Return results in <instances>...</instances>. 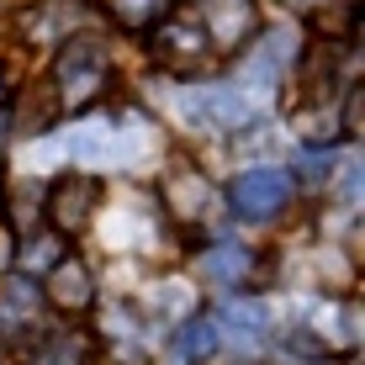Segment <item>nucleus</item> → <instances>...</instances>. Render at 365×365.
<instances>
[{"instance_id":"nucleus-1","label":"nucleus","mask_w":365,"mask_h":365,"mask_svg":"<svg viewBox=\"0 0 365 365\" xmlns=\"http://www.w3.org/2000/svg\"><path fill=\"white\" fill-rule=\"evenodd\" d=\"M106 91V48L101 37H69L64 53L53 64V101L58 111H85L91 101Z\"/></svg>"},{"instance_id":"nucleus-2","label":"nucleus","mask_w":365,"mask_h":365,"mask_svg":"<svg viewBox=\"0 0 365 365\" xmlns=\"http://www.w3.org/2000/svg\"><path fill=\"white\" fill-rule=\"evenodd\" d=\"M175 111L185 117V128L201 133H238L255 122V101H249L238 85H185L175 91Z\"/></svg>"},{"instance_id":"nucleus-3","label":"nucleus","mask_w":365,"mask_h":365,"mask_svg":"<svg viewBox=\"0 0 365 365\" xmlns=\"http://www.w3.org/2000/svg\"><path fill=\"white\" fill-rule=\"evenodd\" d=\"M58 148L74 159V165H133L138 159V143L128 138L122 122H106V117H85V122H69L58 133Z\"/></svg>"},{"instance_id":"nucleus-4","label":"nucleus","mask_w":365,"mask_h":365,"mask_svg":"<svg viewBox=\"0 0 365 365\" xmlns=\"http://www.w3.org/2000/svg\"><path fill=\"white\" fill-rule=\"evenodd\" d=\"M196 21L217 53H238L259 37V6L255 0H196Z\"/></svg>"},{"instance_id":"nucleus-5","label":"nucleus","mask_w":365,"mask_h":365,"mask_svg":"<svg viewBox=\"0 0 365 365\" xmlns=\"http://www.w3.org/2000/svg\"><path fill=\"white\" fill-rule=\"evenodd\" d=\"M96 207H101V180H96V175L74 170V175H58V180L48 185V222H53L58 238L91 228Z\"/></svg>"},{"instance_id":"nucleus-6","label":"nucleus","mask_w":365,"mask_h":365,"mask_svg":"<svg viewBox=\"0 0 365 365\" xmlns=\"http://www.w3.org/2000/svg\"><path fill=\"white\" fill-rule=\"evenodd\" d=\"M148 32H154V43H148L154 48V64L170 69V74H191L201 58L212 53V43H207V32H201L196 16H165Z\"/></svg>"},{"instance_id":"nucleus-7","label":"nucleus","mask_w":365,"mask_h":365,"mask_svg":"<svg viewBox=\"0 0 365 365\" xmlns=\"http://www.w3.org/2000/svg\"><path fill=\"white\" fill-rule=\"evenodd\" d=\"M233 212L249 222H265L275 212H286V201H292V180H286L281 170H244L233 180Z\"/></svg>"},{"instance_id":"nucleus-8","label":"nucleus","mask_w":365,"mask_h":365,"mask_svg":"<svg viewBox=\"0 0 365 365\" xmlns=\"http://www.w3.org/2000/svg\"><path fill=\"white\" fill-rule=\"evenodd\" d=\"M43 302L58 312H91L96 302V281L91 270H85V259H53V270H48V286H43Z\"/></svg>"},{"instance_id":"nucleus-9","label":"nucleus","mask_w":365,"mask_h":365,"mask_svg":"<svg viewBox=\"0 0 365 365\" xmlns=\"http://www.w3.org/2000/svg\"><path fill=\"white\" fill-rule=\"evenodd\" d=\"M96 360V344L74 329H37L21 365H91Z\"/></svg>"},{"instance_id":"nucleus-10","label":"nucleus","mask_w":365,"mask_h":365,"mask_svg":"<svg viewBox=\"0 0 365 365\" xmlns=\"http://www.w3.org/2000/svg\"><path fill=\"white\" fill-rule=\"evenodd\" d=\"M37 318H43V292L27 275H6L0 281V329L11 339H27V329H37Z\"/></svg>"},{"instance_id":"nucleus-11","label":"nucleus","mask_w":365,"mask_h":365,"mask_svg":"<svg viewBox=\"0 0 365 365\" xmlns=\"http://www.w3.org/2000/svg\"><path fill=\"white\" fill-rule=\"evenodd\" d=\"M212 323H217L222 339H244V344H255V339L265 334L270 312H265V302H255V297H233V302H222V312Z\"/></svg>"},{"instance_id":"nucleus-12","label":"nucleus","mask_w":365,"mask_h":365,"mask_svg":"<svg viewBox=\"0 0 365 365\" xmlns=\"http://www.w3.org/2000/svg\"><path fill=\"white\" fill-rule=\"evenodd\" d=\"M217 344H222V334H217L212 318H185L180 334H175V355H180L185 365H191V360H212Z\"/></svg>"},{"instance_id":"nucleus-13","label":"nucleus","mask_w":365,"mask_h":365,"mask_svg":"<svg viewBox=\"0 0 365 365\" xmlns=\"http://www.w3.org/2000/svg\"><path fill=\"white\" fill-rule=\"evenodd\" d=\"M170 6H175V0H106L111 21H117V27H128V32L159 27V21L170 16Z\"/></svg>"},{"instance_id":"nucleus-14","label":"nucleus","mask_w":365,"mask_h":365,"mask_svg":"<svg viewBox=\"0 0 365 365\" xmlns=\"http://www.w3.org/2000/svg\"><path fill=\"white\" fill-rule=\"evenodd\" d=\"M196 270L207 275V281H217V286H238L249 275V255L233 249V244H217V249H207V255L196 259Z\"/></svg>"},{"instance_id":"nucleus-15","label":"nucleus","mask_w":365,"mask_h":365,"mask_svg":"<svg viewBox=\"0 0 365 365\" xmlns=\"http://www.w3.org/2000/svg\"><path fill=\"white\" fill-rule=\"evenodd\" d=\"M297 175H302L307 185L329 180V175H334V154H329V148H323V154H312V148H307V154H297Z\"/></svg>"},{"instance_id":"nucleus-16","label":"nucleus","mask_w":365,"mask_h":365,"mask_svg":"<svg viewBox=\"0 0 365 365\" xmlns=\"http://www.w3.org/2000/svg\"><path fill=\"white\" fill-rule=\"evenodd\" d=\"M48 259H53V238H32V244L27 249H21V265H48Z\"/></svg>"},{"instance_id":"nucleus-17","label":"nucleus","mask_w":365,"mask_h":365,"mask_svg":"<svg viewBox=\"0 0 365 365\" xmlns=\"http://www.w3.org/2000/svg\"><path fill=\"white\" fill-rule=\"evenodd\" d=\"M11 138V106H0V143Z\"/></svg>"}]
</instances>
